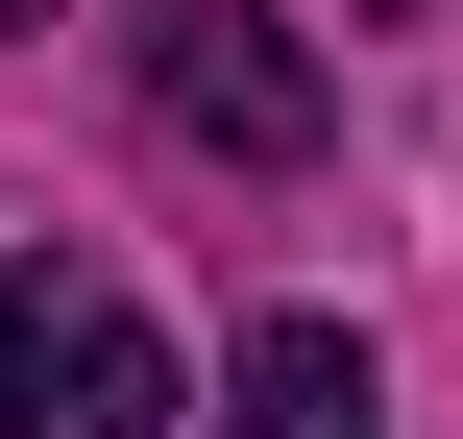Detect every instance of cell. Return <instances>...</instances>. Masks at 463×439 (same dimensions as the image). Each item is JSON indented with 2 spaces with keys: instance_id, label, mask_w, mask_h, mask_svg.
Returning a JSON list of instances; mask_svg holds the SVG:
<instances>
[{
  "instance_id": "2",
  "label": "cell",
  "mask_w": 463,
  "mask_h": 439,
  "mask_svg": "<svg viewBox=\"0 0 463 439\" xmlns=\"http://www.w3.org/2000/svg\"><path fill=\"white\" fill-rule=\"evenodd\" d=\"M220 439H391V391H366L342 318H269V342L220 367Z\"/></svg>"
},
{
  "instance_id": "5",
  "label": "cell",
  "mask_w": 463,
  "mask_h": 439,
  "mask_svg": "<svg viewBox=\"0 0 463 439\" xmlns=\"http://www.w3.org/2000/svg\"><path fill=\"white\" fill-rule=\"evenodd\" d=\"M366 24H391V0H366Z\"/></svg>"
},
{
  "instance_id": "3",
  "label": "cell",
  "mask_w": 463,
  "mask_h": 439,
  "mask_svg": "<svg viewBox=\"0 0 463 439\" xmlns=\"http://www.w3.org/2000/svg\"><path fill=\"white\" fill-rule=\"evenodd\" d=\"M49 439H195L171 342H146V318H73V367H49Z\"/></svg>"
},
{
  "instance_id": "1",
  "label": "cell",
  "mask_w": 463,
  "mask_h": 439,
  "mask_svg": "<svg viewBox=\"0 0 463 439\" xmlns=\"http://www.w3.org/2000/svg\"><path fill=\"white\" fill-rule=\"evenodd\" d=\"M146 122L220 147V171H293V147H317V49H293L269 0H146Z\"/></svg>"
},
{
  "instance_id": "4",
  "label": "cell",
  "mask_w": 463,
  "mask_h": 439,
  "mask_svg": "<svg viewBox=\"0 0 463 439\" xmlns=\"http://www.w3.org/2000/svg\"><path fill=\"white\" fill-rule=\"evenodd\" d=\"M49 367H73V342H49V293L0 269V439H49Z\"/></svg>"
}]
</instances>
